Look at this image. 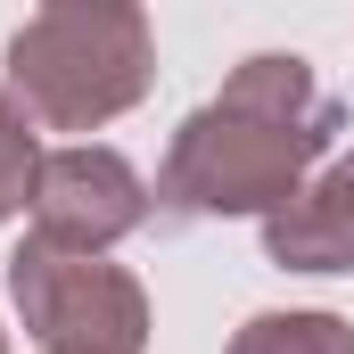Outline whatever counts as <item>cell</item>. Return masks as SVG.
I'll list each match as a JSON object with an SVG mask.
<instances>
[{"label": "cell", "instance_id": "obj_1", "mask_svg": "<svg viewBox=\"0 0 354 354\" xmlns=\"http://www.w3.org/2000/svg\"><path fill=\"white\" fill-rule=\"evenodd\" d=\"M338 132H346V107L313 83V66L297 50H256L174 132L165 174H157V214L165 223L264 214L272 223L338 149Z\"/></svg>", "mask_w": 354, "mask_h": 354}, {"label": "cell", "instance_id": "obj_2", "mask_svg": "<svg viewBox=\"0 0 354 354\" xmlns=\"http://www.w3.org/2000/svg\"><path fill=\"white\" fill-rule=\"evenodd\" d=\"M157 75L149 17L132 0H50L8 33V99L33 132H99L140 107Z\"/></svg>", "mask_w": 354, "mask_h": 354}, {"label": "cell", "instance_id": "obj_3", "mask_svg": "<svg viewBox=\"0 0 354 354\" xmlns=\"http://www.w3.org/2000/svg\"><path fill=\"white\" fill-rule=\"evenodd\" d=\"M8 288L41 354H140L149 346V297L107 256H75L50 239H25L8 256Z\"/></svg>", "mask_w": 354, "mask_h": 354}, {"label": "cell", "instance_id": "obj_4", "mask_svg": "<svg viewBox=\"0 0 354 354\" xmlns=\"http://www.w3.org/2000/svg\"><path fill=\"white\" fill-rule=\"evenodd\" d=\"M149 198L157 189L132 174L124 149H91V140L50 149L33 174V239L75 248V256H107L124 231L149 223Z\"/></svg>", "mask_w": 354, "mask_h": 354}, {"label": "cell", "instance_id": "obj_5", "mask_svg": "<svg viewBox=\"0 0 354 354\" xmlns=\"http://www.w3.org/2000/svg\"><path fill=\"white\" fill-rule=\"evenodd\" d=\"M264 256L288 272H354V149L330 157L264 223Z\"/></svg>", "mask_w": 354, "mask_h": 354}, {"label": "cell", "instance_id": "obj_6", "mask_svg": "<svg viewBox=\"0 0 354 354\" xmlns=\"http://www.w3.org/2000/svg\"><path fill=\"white\" fill-rule=\"evenodd\" d=\"M231 354H354V330L338 313H256Z\"/></svg>", "mask_w": 354, "mask_h": 354}, {"label": "cell", "instance_id": "obj_7", "mask_svg": "<svg viewBox=\"0 0 354 354\" xmlns=\"http://www.w3.org/2000/svg\"><path fill=\"white\" fill-rule=\"evenodd\" d=\"M33 174H41V132L17 115V99L0 91V223L17 206H33Z\"/></svg>", "mask_w": 354, "mask_h": 354}, {"label": "cell", "instance_id": "obj_8", "mask_svg": "<svg viewBox=\"0 0 354 354\" xmlns=\"http://www.w3.org/2000/svg\"><path fill=\"white\" fill-rule=\"evenodd\" d=\"M0 354H8V346H0Z\"/></svg>", "mask_w": 354, "mask_h": 354}]
</instances>
